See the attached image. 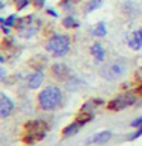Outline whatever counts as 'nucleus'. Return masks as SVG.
Segmentation results:
<instances>
[{
  "label": "nucleus",
  "mask_w": 142,
  "mask_h": 146,
  "mask_svg": "<svg viewBox=\"0 0 142 146\" xmlns=\"http://www.w3.org/2000/svg\"><path fill=\"white\" fill-rule=\"evenodd\" d=\"M80 128H81V125H80L76 120L72 122L70 125H67V126L63 129V135H64V137H70V135H73V134H76Z\"/></svg>",
  "instance_id": "12"
},
{
  "label": "nucleus",
  "mask_w": 142,
  "mask_h": 146,
  "mask_svg": "<svg viewBox=\"0 0 142 146\" xmlns=\"http://www.w3.org/2000/svg\"><path fill=\"white\" fill-rule=\"evenodd\" d=\"M139 135H142V126H139V129H137V132H136V134L130 135V140H135V139H137Z\"/></svg>",
  "instance_id": "20"
},
{
  "label": "nucleus",
  "mask_w": 142,
  "mask_h": 146,
  "mask_svg": "<svg viewBox=\"0 0 142 146\" xmlns=\"http://www.w3.org/2000/svg\"><path fill=\"white\" fill-rule=\"evenodd\" d=\"M131 126H133V128H139V126H142V117L135 119V120L131 122Z\"/></svg>",
  "instance_id": "18"
},
{
  "label": "nucleus",
  "mask_w": 142,
  "mask_h": 146,
  "mask_svg": "<svg viewBox=\"0 0 142 146\" xmlns=\"http://www.w3.org/2000/svg\"><path fill=\"white\" fill-rule=\"evenodd\" d=\"M63 26L67 27V29H73V27L78 26V21L73 18V15H67L63 18Z\"/></svg>",
  "instance_id": "13"
},
{
  "label": "nucleus",
  "mask_w": 142,
  "mask_h": 146,
  "mask_svg": "<svg viewBox=\"0 0 142 146\" xmlns=\"http://www.w3.org/2000/svg\"><path fill=\"white\" fill-rule=\"evenodd\" d=\"M69 49H70V38L67 35L57 34L54 36H50L49 41L46 43V50L52 55V56H64Z\"/></svg>",
  "instance_id": "3"
},
{
  "label": "nucleus",
  "mask_w": 142,
  "mask_h": 146,
  "mask_svg": "<svg viewBox=\"0 0 142 146\" xmlns=\"http://www.w3.org/2000/svg\"><path fill=\"white\" fill-rule=\"evenodd\" d=\"M50 73H52V76L55 78V79L66 81L67 78L70 76V68L63 62H57V64H54V66L50 67Z\"/></svg>",
  "instance_id": "6"
},
{
  "label": "nucleus",
  "mask_w": 142,
  "mask_h": 146,
  "mask_svg": "<svg viewBox=\"0 0 142 146\" xmlns=\"http://www.w3.org/2000/svg\"><path fill=\"white\" fill-rule=\"evenodd\" d=\"M48 125L43 120H31L23 128V140L26 143H35L46 135Z\"/></svg>",
  "instance_id": "2"
},
{
  "label": "nucleus",
  "mask_w": 142,
  "mask_h": 146,
  "mask_svg": "<svg viewBox=\"0 0 142 146\" xmlns=\"http://www.w3.org/2000/svg\"><path fill=\"white\" fill-rule=\"evenodd\" d=\"M43 79H44L43 72H41V70H35L34 73H31V75L27 76V87H29L31 90L38 88V87L43 84Z\"/></svg>",
  "instance_id": "8"
},
{
  "label": "nucleus",
  "mask_w": 142,
  "mask_h": 146,
  "mask_svg": "<svg viewBox=\"0 0 142 146\" xmlns=\"http://www.w3.org/2000/svg\"><path fill=\"white\" fill-rule=\"evenodd\" d=\"M92 55L95 56V59L98 62H101L104 59V55H105V50H104V47H102V44L101 43H95L93 46H92Z\"/></svg>",
  "instance_id": "11"
},
{
  "label": "nucleus",
  "mask_w": 142,
  "mask_h": 146,
  "mask_svg": "<svg viewBox=\"0 0 142 146\" xmlns=\"http://www.w3.org/2000/svg\"><path fill=\"white\" fill-rule=\"evenodd\" d=\"M112 139V132L110 131H101V132H96L93 134L92 137L87 139V143H105V141H109Z\"/></svg>",
  "instance_id": "9"
},
{
  "label": "nucleus",
  "mask_w": 142,
  "mask_h": 146,
  "mask_svg": "<svg viewBox=\"0 0 142 146\" xmlns=\"http://www.w3.org/2000/svg\"><path fill=\"white\" fill-rule=\"evenodd\" d=\"M15 20H17V15H15V14H12V15L9 17L8 20H5V21H6V25H8V26H14V23H15Z\"/></svg>",
  "instance_id": "17"
},
{
  "label": "nucleus",
  "mask_w": 142,
  "mask_h": 146,
  "mask_svg": "<svg viewBox=\"0 0 142 146\" xmlns=\"http://www.w3.org/2000/svg\"><path fill=\"white\" fill-rule=\"evenodd\" d=\"M127 72V64L122 59H116L101 67V76L107 81H116L122 78Z\"/></svg>",
  "instance_id": "4"
},
{
  "label": "nucleus",
  "mask_w": 142,
  "mask_h": 146,
  "mask_svg": "<svg viewBox=\"0 0 142 146\" xmlns=\"http://www.w3.org/2000/svg\"><path fill=\"white\" fill-rule=\"evenodd\" d=\"M14 111V102L8 98L5 93L0 94V117L6 119L8 116H11Z\"/></svg>",
  "instance_id": "7"
},
{
  "label": "nucleus",
  "mask_w": 142,
  "mask_h": 146,
  "mask_svg": "<svg viewBox=\"0 0 142 146\" xmlns=\"http://www.w3.org/2000/svg\"><path fill=\"white\" fill-rule=\"evenodd\" d=\"M101 2H102V0H92V2H90L89 5H86L84 12H92L93 9L99 8V6H101Z\"/></svg>",
  "instance_id": "15"
},
{
  "label": "nucleus",
  "mask_w": 142,
  "mask_h": 146,
  "mask_svg": "<svg viewBox=\"0 0 142 146\" xmlns=\"http://www.w3.org/2000/svg\"><path fill=\"white\" fill-rule=\"evenodd\" d=\"M105 32H107V29H105V25H104V23H98V25L95 26V29H93L95 36H104Z\"/></svg>",
  "instance_id": "14"
},
{
  "label": "nucleus",
  "mask_w": 142,
  "mask_h": 146,
  "mask_svg": "<svg viewBox=\"0 0 142 146\" xmlns=\"http://www.w3.org/2000/svg\"><path fill=\"white\" fill-rule=\"evenodd\" d=\"M15 2V8L20 11V9H25L27 5H29V0H14Z\"/></svg>",
  "instance_id": "16"
},
{
  "label": "nucleus",
  "mask_w": 142,
  "mask_h": 146,
  "mask_svg": "<svg viewBox=\"0 0 142 146\" xmlns=\"http://www.w3.org/2000/svg\"><path fill=\"white\" fill-rule=\"evenodd\" d=\"M136 102V98L130 93H125V94H121L118 96V98H115L113 100H110L109 102V110H112V111H121V110L130 107Z\"/></svg>",
  "instance_id": "5"
},
{
  "label": "nucleus",
  "mask_w": 142,
  "mask_h": 146,
  "mask_svg": "<svg viewBox=\"0 0 142 146\" xmlns=\"http://www.w3.org/2000/svg\"><path fill=\"white\" fill-rule=\"evenodd\" d=\"M63 100V93L57 85H48L38 93L37 102L38 107L43 111H52V110L58 108Z\"/></svg>",
  "instance_id": "1"
},
{
  "label": "nucleus",
  "mask_w": 142,
  "mask_h": 146,
  "mask_svg": "<svg viewBox=\"0 0 142 146\" xmlns=\"http://www.w3.org/2000/svg\"><path fill=\"white\" fill-rule=\"evenodd\" d=\"M32 3H34L37 8H43L44 3H46V0H32Z\"/></svg>",
  "instance_id": "19"
},
{
  "label": "nucleus",
  "mask_w": 142,
  "mask_h": 146,
  "mask_svg": "<svg viewBox=\"0 0 142 146\" xmlns=\"http://www.w3.org/2000/svg\"><path fill=\"white\" fill-rule=\"evenodd\" d=\"M128 46L133 49V50H139L142 47V29L139 31H135L128 40Z\"/></svg>",
  "instance_id": "10"
}]
</instances>
